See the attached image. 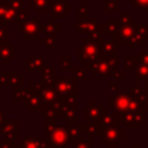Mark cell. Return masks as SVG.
I'll return each instance as SVG.
<instances>
[{
    "label": "cell",
    "mask_w": 148,
    "mask_h": 148,
    "mask_svg": "<svg viewBox=\"0 0 148 148\" xmlns=\"http://www.w3.org/2000/svg\"><path fill=\"white\" fill-rule=\"evenodd\" d=\"M101 57L99 45L90 42L88 38L83 39L81 44L76 46V60L82 62L83 68L87 72H91L95 62Z\"/></svg>",
    "instance_id": "obj_1"
},
{
    "label": "cell",
    "mask_w": 148,
    "mask_h": 148,
    "mask_svg": "<svg viewBox=\"0 0 148 148\" xmlns=\"http://www.w3.org/2000/svg\"><path fill=\"white\" fill-rule=\"evenodd\" d=\"M59 98L64 103H77V81L72 76L57 75L53 83Z\"/></svg>",
    "instance_id": "obj_2"
},
{
    "label": "cell",
    "mask_w": 148,
    "mask_h": 148,
    "mask_svg": "<svg viewBox=\"0 0 148 148\" xmlns=\"http://www.w3.org/2000/svg\"><path fill=\"white\" fill-rule=\"evenodd\" d=\"M119 71V56H104L101 54L92 68V75L97 77L98 82H102L105 76L113 77Z\"/></svg>",
    "instance_id": "obj_3"
},
{
    "label": "cell",
    "mask_w": 148,
    "mask_h": 148,
    "mask_svg": "<svg viewBox=\"0 0 148 148\" xmlns=\"http://www.w3.org/2000/svg\"><path fill=\"white\" fill-rule=\"evenodd\" d=\"M97 136L99 140L103 141V145H105V146L118 145L119 140L125 139V128H120L119 124L105 126V127L101 128Z\"/></svg>",
    "instance_id": "obj_4"
},
{
    "label": "cell",
    "mask_w": 148,
    "mask_h": 148,
    "mask_svg": "<svg viewBox=\"0 0 148 148\" xmlns=\"http://www.w3.org/2000/svg\"><path fill=\"white\" fill-rule=\"evenodd\" d=\"M47 134H49V148H66L71 143L66 125L56 124L53 130Z\"/></svg>",
    "instance_id": "obj_5"
},
{
    "label": "cell",
    "mask_w": 148,
    "mask_h": 148,
    "mask_svg": "<svg viewBox=\"0 0 148 148\" xmlns=\"http://www.w3.org/2000/svg\"><path fill=\"white\" fill-rule=\"evenodd\" d=\"M18 34L23 36L24 39H37L39 40L42 35V22L39 18H28L23 23H21V27L18 29Z\"/></svg>",
    "instance_id": "obj_6"
},
{
    "label": "cell",
    "mask_w": 148,
    "mask_h": 148,
    "mask_svg": "<svg viewBox=\"0 0 148 148\" xmlns=\"http://www.w3.org/2000/svg\"><path fill=\"white\" fill-rule=\"evenodd\" d=\"M136 32L135 24H127L120 25L118 31L113 35V40L119 45H132V39Z\"/></svg>",
    "instance_id": "obj_7"
},
{
    "label": "cell",
    "mask_w": 148,
    "mask_h": 148,
    "mask_svg": "<svg viewBox=\"0 0 148 148\" xmlns=\"http://www.w3.org/2000/svg\"><path fill=\"white\" fill-rule=\"evenodd\" d=\"M72 13V2L67 0H50V14L56 18H66Z\"/></svg>",
    "instance_id": "obj_8"
},
{
    "label": "cell",
    "mask_w": 148,
    "mask_h": 148,
    "mask_svg": "<svg viewBox=\"0 0 148 148\" xmlns=\"http://www.w3.org/2000/svg\"><path fill=\"white\" fill-rule=\"evenodd\" d=\"M98 20L96 17L94 18H84L76 21L75 23L71 24V28L76 31L77 35H89L98 29Z\"/></svg>",
    "instance_id": "obj_9"
},
{
    "label": "cell",
    "mask_w": 148,
    "mask_h": 148,
    "mask_svg": "<svg viewBox=\"0 0 148 148\" xmlns=\"http://www.w3.org/2000/svg\"><path fill=\"white\" fill-rule=\"evenodd\" d=\"M24 77L17 71H0V86L5 87H23Z\"/></svg>",
    "instance_id": "obj_10"
},
{
    "label": "cell",
    "mask_w": 148,
    "mask_h": 148,
    "mask_svg": "<svg viewBox=\"0 0 148 148\" xmlns=\"http://www.w3.org/2000/svg\"><path fill=\"white\" fill-rule=\"evenodd\" d=\"M104 109L103 103H88L86 108L82 109V118L88 121H98L102 110Z\"/></svg>",
    "instance_id": "obj_11"
},
{
    "label": "cell",
    "mask_w": 148,
    "mask_h": 148,
    "mask_svg": "<svg viewBox=\"0 0 148 148\" xmlns=\"http://www.w3.org/2000/svg\"><path fill=\"white\" fill-rule=\"evenodd\" d=\"M45 56L43 54H32L23 62V68L25 72H36L42 71L45 67Z\"/></svg>",
    "instance_id": "obj_12"
},
{
    "label": "cell",
    "mask_w": 148,
    "mask_h": 148,
    "mask_svg": "<svg viewBox=\"0 0 148 148\" xmlns=\"http://www.w3.org/2000/svg\"><path fill=\"white\" fill-rule=\"evenodd\" d=\"M130 94L139 102L142 112L148 113V94L146 88L142 86H133L130 88Z\"/></svg>",
    "instance_id": "obj_13"
},
{
    "label": "cell",
    "mask_w": 148,
    "mask_h": 148,
    "mask_svg": "<svg viewBox=\"0 0 148 148\" xmlns=\"http://www.w3.org/2000/svg\"><path fill=\"white\" fill-rule=\"evenodd\" d=\"M24 105H25V108H29L30 112H42L45 103H44L43 97L39 92L32 91L30 94V96L27 98Z\"/></svg>",
    "instance_id": "obj_14"
},
{
    "label": "cell",
    "mask_w": 148,
    "mask_h": 148,
    "mask_svg": "<svg viewBox=\"0 0 148 148\" xmlns=\"http://www.w3.org/2000/svg\"><path fill=\"white\" fill-rule=\"evenodd\" d=\"M16 13L17 10L12 8L8 2H0V23H5V24L15 23Z\"/></svg>",
    "instance_id": "obj_15"
},
{
    "label": "cell",
    "mask_w": 148,
    "mask_h": 148,
    "mask_svg": "<svg viewBox=\"0 0 148 148\" xmlns=\"http://www.w3.org/2000/svg\"><path fill=\"white\" fill-rule=\"evenodd\" d=\"M61 34V24L56 21L54 16H50L46 18L45 23H42V35H60Z\"/></svg>",
    "instance_id": "obj_16"
},
{
    "label": "cell",
    "mask_w": 148,
    "mask_h": 148,
    "mask_svg": "<svg viewBox=\"0 0 148 148\" xmlns=\"http://www.w3.org/2000/svg\"><path fill=\"white\" fill-rule=\"evenodd\" d=\"M14 60V47L8 44V40H0V61L8 66L9 61Z\"/></svg>",
    "instance_id": "obj_17"
},
{
    "label": "cell",
    "mask_w": 148,
    "mask_h": 148,
    "mask_svg": "<svg viewBox=\"0 0 148 148\" xmlns=\"http://www.w3.org/2000/svg\"><path fill=\"white\" fill-rule=\"evenodd\" d=\"M99 50L104 56H119V44L113 39H104L99 44Z\"/></svg>",
    "instance_id": "obj_18"
},
{
    "label": "cell",
    "mask_w": 148,
    "mask_h": 148,
    "mask_svg": "<svg viewBox=\"0 0 148 148\" xmlns=\"http://www.w3.org/2000/svg\"><path fill=\"white\" fill-rule=\"evenodd\" d=\"M119 27H120V24H119L117 17H110L106 23H99L98 24V28L101 29V31L103 32L104 36L105 35H112L113 36L118 31Z\"/></svg>",
    "instance_id": "obj_19"
},
{
    "label": "cell",
    "mask_w": 148,
    "mask_h": 148,
    "mask_svg": "<svg viewBox=\"0 0 148 148\" xmlns=\"http://www.w3.org/2000/svg\"><path fill=\"white\" fill-rule=\"evenodd\" d=\"M43 97V101L45 104H52V103H56L58 101H60L59 98V95L54 88V86H45L44 89L39 92Z\"/></svg>",
    "instance_id": "obj_20"
},
{
    "label": "cell",
    "mask_w": 148,
    "mask_h": 148,
    "mask_svg": "<svg viewBox=\"0 0 148 148\" xmlns=\"http://www.w3.org/2000/svg\"><path fill=\"white\" fill-rule=\"evenodd\" d=\"M56 76H57V68H56V66H47V65H45V67L42 69V81H44V83L46 86H53Z\"/></svg>",
    "instance_id": "obj_21"
},
{
    "label": "cell",
    "mask_w": 148,
    "mask_h": 148,
    "mask_svg": "<svg viewBox=\"0 0 148 148\" xmlns=\"http://www.w3.org/2000/svg\"><path fill=\"white\" fill-rule=\"evenodd\" d=\"M98 124L101 126H103V127L110 126V125H113V124H117L114 113L113 112H110V109L104 106V109L102 110L101 116L98 118Z\"/></svg>",
    "instance_id": "obj_22"
},
{
    "label": "cell",
    "mask_w": 148,
    "mask_h": 148,
    "mask_svg": "<svg viewBox=\"0 0 148 148\" xmlns=\"http://www.w3.org/2000/svg\"><path fill=\"white\" fill-rule=\"evenodd\" d=\"M67 127V132H68V136L71 140V143L73 145L74 142H76L77 140L82 139V128H81V124L76 123V124H71V125H66Z\"/></svg>",
    "instance_id": "obj_23"
},
{
    "label": "cell",
    "mask_w": 148,
    "mask_h": 148,
    "mask_svg": "<svg viewBox=\"0 0 148 148\" xmlns=\"http://www.w3.org/2000/svg\"><path fill=\"white\" fill-rule=\"evenodd\" d=\"M121 124L124 125V128L125 130H138L140 128V124L135 120V117H134V112H126L125 114H123V118H121Z\"/></svg>",
    "instance_id": "obj_24"
},
{
    "label": "cell",
    "mask_w": 148,
    "mask_h": 148,
    "mask_svg": "<svg viewBox=\"0 0 148 148\" xmlns=\"http://www.w3.org/2000/svg\"><path fill=\"white\" fill-rule=\"evenodd\" d=\"M135 73V86H141V82L146 81L148 79V65H145L143 62H139V65L134 69Z\"/></svg>",
    "instance_id": "obj_25"
},
{
    "label": "cell",
    "mask_w": 148,
    "mask_h": 148,
    "mask_svg": "<svg viewBox=\"0 0 148 148\" xmlns=\"http://www.w3.org/2000/svg\"><path fill=\"white\" fill-rule=\"evenodd\" d=\"M29 8L36 13H50V0H30Z\"/></svg>",
    "instance_id": "obj_26"
},
{
    "label": "cell",
    "mask_w": 148,
    "mask_h": 148,
    "mask_svg": "<svg viewBox=\"0 0 148 148\" xmlns=\"http://www.w3.org/2000/svg\"><path fill=\"white\" fill-rule=\"evenodd\" d=\"M92 12L94 9L88 6V2H83V1L77 2L76 3V21L88 18V15Z\"/></svg>",
    "instance_id": "obj_27"
},
{
    "label": "cell",
    "mask_w": 148,
    "mask_h": 148,
    "mask_svg": "<svg viewBox=\"0 0 148 148\" xmlns=\"http://www.w3.org/2000/svg\"><path fill=\"white\" fill-rule=\"evenodd\" d=\"M140 57L134 54H126L124 57V71L125 72H134L135 67L140 62Z\"/></svg>",
    "instance_id": "obj_28"
},
{
    "label": "cell",
    "mask_w": 148,
    "mask_h": 148,
    "mask_svg": "<svg viewBox=\"0 0 148 148\" xmlns=\"http://www.w3.org/2000/svg\"><path fill=\"white\" fill-rule=\"evenodd\" d=\"M71 75L79 82H87L88 81V75H87V71L83 68L82 65H75L71 67Z\"/></svg>",
    "instance_id": "obj_29"
},
{
    "label": "cell",
    "mask_w": 148,
    "mask_h": 148,
    "mask_svg": "<svg viewBox=\"0 0 148 148\" xmlns=\"http://www.w3.org/2000/svg\"><path fill=\"white\" fill-rule=\"evenodd\" d=\"M39 43L47 51H54V50H57V36L56 35H45L43 38L39 39Z\"/></svg>",
    "instance_id": "obj_30"
},
{
    "label": "cell",
    "mask_w": 148,
    "mask_h": 148,
    "mask_svg": "<svg viewBox=\"0 0 148 148\" xmlns=\"http://www.w3.org/2000/svg\"><path fill=\"white\" fill-rule=\"evenodd\" d=\"M15 89V94H14V99L16 102H25L27 98L30 96V94L32 92V89L30 87L28 88H23V87H16Z\"/></svg>",
    "instance_id": "obj_31"
},
{
    "label": "cell",
    "mask_w": 148,
    "mask_h": 148,
    "mask_svg": "<svg viewBox=\"0 0 148 148\" xmlns=\"http://www.w3.org/2000/svg\"><path fill=\"white\" fill-rule=\"evenodd\" d=\"M119 0H103V13L109 14V13H119V7H118Z\"/></svg>",
    "instance_id": "obj_32"
},
{
    "label": "cell",
    "mask_w": 148,
    "mask_h": 148,
    "mask_svg": "<svg viewBox=\"0 0 148 148\" xmlns=\"http://www.w3.org/2000/svg\"><path fill=\"white\" fill-rule=\"evenodd\" d=\"M72 62V56L71 54H62L61 58H60V68L62 72H69L71 71V65Z\"/></svg>",
    "instance_id": "obj_33"
},
{
    "label": "cell",
    "mask_w": 148,
    "mask_h": 148,
    "mask_svg": "<svg viewBox=\"0 0 148 148\" xmlns=\"http://www.w3.org/2000/svg\"><path fill=\"white\" fill-rule=\"evenodd\" d=\"M118 22L120 25H127V24H135V20L131 17L127 13H118Z\"/></svg>",
    "instance_id": "obj_34"
},
{
    "label": "cell",
    "mask_w": 148,
    "mask_h": 148,
    "mask_svg": "<svg viewBox=\"0 0 148 148\" xmlns=\"http://www.w3.org/2000/svg\"><path fill=\"white\" fill-rule=\"evenodd\" d=\"M104 35H103V32L101 31V29L98 28L96 31H94V32H91V34H89L88 35V39L90 40V42H92V43H96V44H101L103 40H104Z\"/></svg>",
    "instance_id": "obj_35"
},
{
    "label": "cell",
    "mask_w": 148,
    "mask_h": 148,
    "mask_svg": "<svg viewBox=\"0 0 148 148\" xmlns=\"http://www.w3.org/2000/svg\"><path fill=\"white\" fill-rule=\"evenodd\" d=\"M29 13H30V9L29 8H22L20 10H17L16 13V20H15V23H23L25 20H28V16H29Z\"/></svg>",
    "instance_id": "obj_36"
},
{
    "label": "cell",
    "mask_w": 148,
    "mask_h": 148,
    "mask_svg": "<svg viewBox=\"0 0 148 148\" xmlns=\"http://www.w3.org/2000/svg\"><path fill=\"white\" fill-rule=\"evenodd\" d=\"M136 32L140 34L146 40H148V23H135Z\"/></svg>",
    "instance_id": "obj_37"
},
{
    "label": "cell",
    "mask_w": 148,
    "mask_h": 148,
    "mask_svg": "<svg viewBox=\"0 0 148 148\" xmlns=\"http://www.w3.org/2000/svg\"><path fill=\"white\" fill-rule=\"evenodd\" d=\"M130 2L133 3L135 8L145 9V12L148 13V0H130Z\"/></svg>",
    "instance_id": "obj_38"
},
{
    "label": "cell",
    "mask_w": 148,
    "mask_h": 148,
    "mask_svg": "<svg viewBox=\"0 0 148 148\" xmlns=\"http://www.w3.org/2000/svg\"><path fill=\"white\" fill-rule=\"evenodd\" d=\"M73 148H91V143L87 139H80L73 143Z\"/></svg>",
    "instance_id": "obj_39"
},
{
    "label": "cell",
    "mask_w": 148,
    "mask_h": 148,
    "mask_svg": "<svg viewBox=\"0 0 148 148\" xmlns=\"http://www.w3.org/2000/svg\"><path fill=\"white\" fill-rule=\"evenodd\" d=\"M0 40H8V24L0 23Z\"/></svg>",
    "instance_id": "obj_40"
},
{
    "label": "cell",
    "mask_w": 148,
    "mask_h": 148,
    "mask_svg": "<svg viewBox=\"0 0 148 148\" xmlns=\"http://www.w3.org/2000/svg\"><path fill=\"white\" fill-rule=\"evenodd\" d=\"M8 3L15 10H20L24 7V0H8Z\"/></svg>",
    "instance_id": "obj_41"
},
{
    "label": "cell",
    "mask_w": 148,
    "mask_h": 148,
    "mask_svg": "<svg viewBox=\"0 0 148 148\" xmlns=\"http://www.w3.org/2000/svg\"><path fill=\"white\" fill-rule=\"evenodd\" d=\"M108 86H109L110 91L113 92L114 95H116L117 92H119V82H117L116 80H113V81H109Z\"/></svg>",
    "instance_id": "obj_42"
},
{
    "label": "cell",
    "mask_w": 148,
    "mask_h": 148,
    "mask_svg": "<svg viewBox=\"0 0 148 148\" xmlns=\"http://www.w3.org/2000/svg\"><path fill=\"white\" fill-rule=\"evenodd\" d=\"M112 79L116 80V81L119 82V83H120V82H124V81H125V71H120V69H119V71L113 75Z\"/></svg>",
    "instance_id": "obj_43"
},
{
    "label": "cell",
    "mask_w": 148,
    "mask_h": 148,
    "mask_svg": "<svg viewBox=\"0 0 148 148\" xmlns=\"http://www.w3.org/2000/svg\"><path fill=\"white\" fill-rule=\"evenodd\" d=\"M139 57L141 62H143L145 65H148V50H141Z\"/></svg>",
    "instance_id": "obj_44"
},
{
    "label": "cell",
    "mask_w": 148,
    "mask_h": 148,
    "mask_svg": "<svg viewBox=\"0 0 148 148\" xmlns=\"http://www.w3.org/2000/svg\"><path fill=\"white\" fill-rule=\"evenodd\" d=\"M83 2H94V3H97L98 0H82Z\"/></svg>",
    "instance_id": "obj_45"
},
{
    "label": "cell",
    "mask_w": 148,
    "mask_h": 148,
    "mask_svg": "<svg viewBox=\"0 0 148 148\" xmlns=\"http://www.w3.org/2000/svg\"><path fill=\"white\" fill-rule=\"evenodd\" d=\"M145 88H146V90H148V79L145 81Z\"/></svg>",
    "instance_id": "obj_46"
},
{
    "label": "cell",
    "mask_w": 148,
    "mask_h": 148,
    "mask_svg": "<svg viewBox=\"0 0 148 148\" xmlns=\"http://www.w3.org/2000/svg\"><path fill=\"white\" fill-rule=\"evenodd\" d=\"M109 148H119V147H118V145H111V146H109Z\"/></svg>",
    "instance_id": "obj_47"
},
{
    "label": "cell",
    "mask_w": 148,
    "mask_h": 148,
    "mask_svg": "<svg viewBox=\"0 0 148 148\" xmlns=\"http://www.w3.org/2000/svg\"><path fill=\"white\" fill-rule=\"evenodd\" d=\"M130 148H140V146H131Z\"/></svg>",
    "instance_id": "obj_48"
},
{
    "label": "cell",
    "mask_w": 148,
    "mask_h": 148,
    "mask_svg": "<svg viewBox=\"0 0 148 148\" xmlns=\"http://www.w3.org/2000/svg\"><path fill=\"white\" fill-rule=\"evenodd\" d=\"M147 94H148V90H147Z\"/></svg>",
    "instance_id": "obj_49"
}]
</instances>
